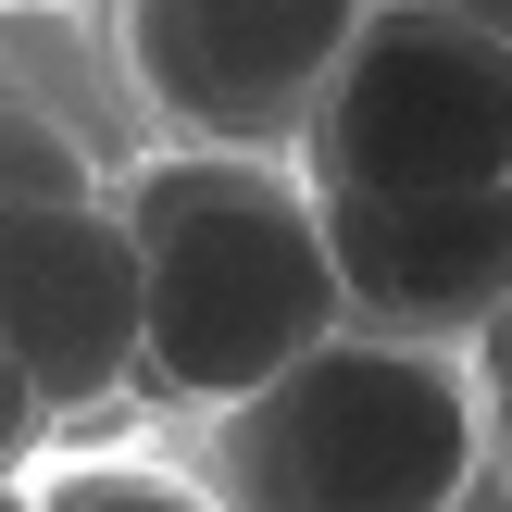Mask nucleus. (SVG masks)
Listing matches in <instances>:
<instances>
[{"label": "nucleus", "instance_id": "f257e3e1", "mask_svg": "<svg viewBox=\"0 0 512 512\" xmlns=\"http://www.w3.org/2000/svg\"><path fill=\"white\" fill-rule=\"evenodd\" d=\"M125 225H138L150 275V400L188 413H250L288 388L313 350L350 338L338 238L300 163H238V150H163L125 175Z\"/></svg>", "mask_w": 512, "mask_h": 512}, {"label": "nucleus", "instance_id": "f03ea898", "mask_svg": "<svg viewBox=\"0 0 512 512\" xmlns=\"http://www.w3.org/2000/svg\"><path fill=\"white\" fill-rule=\"evenodd\" d=\"M488 475V388L450 350L338 338L225 413L213 488L225 512H463Z\"/></svg>", "mask_w": 512, "mask_h": 512}, {"label": "nucleus", "instance_id": "7ed1b4c3", "mask_svg": "<svg viewBox=\"0 0 512 512\" xmlns=\"http://www.w3.org/2000/svg\"><path fill=\"white\" fill-rule=\"evenodd\" d=\"M300 175H313V200L512 188V38L488 13H363Z\"/></svg>", "mask_w": 512, "mask_h": 512}, {"label": "nucleus", "instance_id": "20e7f679", "mask_svg": "<svg viewBox=\"0 0 512 512\" xmlns=\"http://www.w3.org/2000/svg\"><path fill=\"white\" fill-rule=\"evenodd\" d=\"M350 38H363L350 0H138L125 13V75L188 150L300 163Z\"/></svg>", "mask_w": 512, "mask_h": 512}, {"label": "nucleus", "instance_id": "39448f33", "mask_svg": "<svg viewBox=\"0 0 512 512\" xmlns=\"http://www.w3.org/2000/svg\"><path fill=\"white\" fill-rule=\"evenodd\" d=\"M0 338L50 413H100L150 375V275L113 188L0 225Z\"/></svg>", "mask_w": 512, "mask_h": 512}, {"label": "nucleus", "instance_id": "423d86ee", "mask_svg": "<svg viewBox=\"0 0 512 512\" xmlns=\"http://www.w3.org/2000/svg\"><path fill=\"white\" fill-rule=\"evenodd\" d=\"M325 238H338L350 338L450 350L463 363L512 313V188H475V200H325Z\"/></svg>", "mask_w": 512, "mask_h": 512}, {"label": "nucleus", "instance_id": "0eeeda50", "mask_svg": "<svg viewBox=\"0 0 512 512\" xmlns=\"http://www.w3.org/2000/svg\"><path fill=\"white\" fill-rule=\"evenodd\" d=\"M63 200H100L88 150H75V125L50 113V100H25L13 75H0V225L13 213H63Z\"/></svg>", "mask_w": 512, "mask_h": 512}, {"label": "nucleus", "instance_id": "6e6552de", "mask_svg": "<svg viewBox=\"0 0 512 512\" xmlns=\"http://www.w3.org/2000/svg\"><path fill=\"white\" fill-rule=\"evenodd\" d=\"M50 512H225V500L175 488V475H150V463H88V475L50 488Z\"/></svg>", "mask_w": 512, "mask_h": 512}, {"label": "nucleus", "instance_id": "1a4fd4ad", "mask_svg": "<svg viewBox=\"0 0 512 512\" xmlns=\"http://www.w3.org/2000/svg\"><path fill=\"white\" fill-rule=\"evenodd\" d=\"M50 438V400H38V375L13 363V338H0V488L25 475V450Z\"/></svg>", "mask_w": 512, "mask_h": 512}, {"label": "nucleus", "instance_id": "9d476101", "mask_svg": "<svg viewBox=\"0 0 512 512\" xmlns=\"http://www.w3.org/2000/svg\"><path fill=\"white\" fill-rule=\"evenodd\" d=\"M475 388H488V463L512 475V313L488 325V350H475Z\"/></svg>", "mask_w": 512, "mask_h": 512}, {"label": "nucleus", "instance_id": "9b49d317", "mask_svg": "<svg viewBox=\"0 0 512 512\" xmlns=\"http://www.w3.org/2000/svg\"><path fill=\"white\" fill-rule=\"evenodd\" d=\"M0 512H50V488H0Z\"/></svg>", "mask_w": 512, "mask_h": 512}]
</instances>
